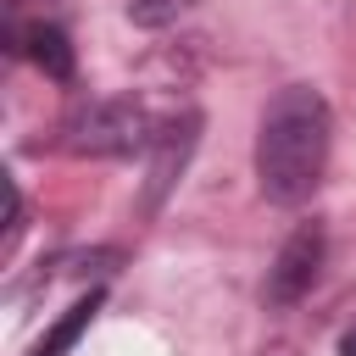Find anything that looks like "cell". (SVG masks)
Listing matches in <instances>:
<instances>
[{
  "label": "cell",
  "mask_w": 356,
  "mask_h": 356,
  "mask_svg": "<svg viewBox=\"0 0 356 356\" xmlns=\"http://www.w3.org/2000/svg\"><path fill=\"white\" fill-rule=\"evenodd\" d=\"M328 145H334L328 100L317 89H306V83L278 89V100L267 106L261 134H256V178H261V195L278 200V206H300L323 184Z\"/></svg>",
  "instance_id": "obj_1"
},
{
  "label": "cell",
  "mask_w": 356,
  "mask_h": 356,
  "mask_svg": "<svg viewBox=\"0 0 356 356\" xmlns=\"http://www.w3.org/2000/svg\"><path fill=\"white\" fill-rule=\"evenodd\" d=\"M339 350H345V356H356V328L345 334V345H339Z\"/></svg>",
  "instance_id": "obj_6"
},
{
  "label": "cell",
  "mask_w": 356,
  "mask_h": 356,
  "mask_svg": "<svg viewBox=\"0 0 356 356\" xmlns=\"http://www.w3.org/2000/svg\"><path fill=\"white\" fill-rule=\"evenodd\" d=\"M317 261H323V234H317V228H295L289 245L278 250L273 273H267V300H273V306H295V300L312 289Z\"/></svg>",
  "instance_id": "obj_3"
},
{
  "label": "cell",
  "mask_w": 356,
  "mask_h": 356,
  "mask_svg": "<svg viewBox=\"0 0 356 356\" xmlns=\"http://www.w3.org/2000/svg\"><path fill=\"white\" fill-rule=\"evenodd\" d=\"M95 312H100V295L72 300V306H67V317H61V323H56V328H50V334L33 345V356H61V350H67V345H72V339L89 328V317H95Z\"/></svg>",
  "instance_id": "obj_5"
},
{
  "label": "cell",
  "mask_w": 356,
  "mask_h": 356,
  "mask_svg": "<svg viewBox=\"0 0 356 356\" xmlns=\"http://www.w3.org/2000/svg\"><path fill=\"white\" fill-rule=\"evenodd\" d=\"M67 145L89 150V156H128V150L150 145V117L134 100H95L67 122Z\"/></svg>",
  "instance_id": "obj_2"
},
{
  "label": "cell",
  "mask_w": 356,
  "mask_h": 356,
  "mask_svg": "<svg viewBox=\"0 0 356 356\" xmlns=\"http://www.w3.org/2000/svg\"><path fill=\"white\" fill-rule=\"evenodd\" d=\"M28 56H33V67H44L50 78H72V44H67L61 28H50V22L28 28Z\"/></svg>",
  "instance_id": "obj_4"
}]
</instances>
